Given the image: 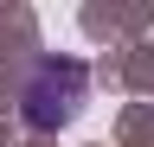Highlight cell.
I'll return each instance as SVG.
<instances>
[{
  "instance_id": "1",
  "label": "cell",
  "mask_w": 154,
  "mask_h": 147,
  "mask_svg": "<svg viewBox=\"0 0 154 147\" xmlns=\"http://www.w3.org/2000/svg\"><path fill=\"white\" fill-rule=\"evenodd\" d=\"M84 96H90V70L77 58H38L19 90V115H26V128H64L84 109Z\"/></svg>"
}]
</instances>
